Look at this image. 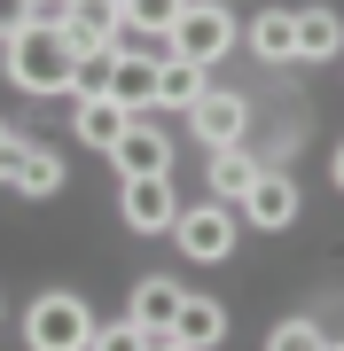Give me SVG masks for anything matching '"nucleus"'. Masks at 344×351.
Segmentation results:
<instances>
[{"instance_id": "nucleus-1", "label": "nucleus", "mask_w": 344, "mask_h": 351, "mask_svg": "<svg viewBox=\"0 0 344 351\" xmlns=\"http://www.w3.org/2000/svg\"><path fill=\"white\" fill-rule=\"evenodd\" d=\"M0 55H8L0 71H8L24 94H71V63H78V55H71V39H63L55 16H32L24 32H8Z\"/></svg>"}, {"instance_id": "nucleus-2", "label": "nucleus", "mask_w": 344, "mask_h": 351, "mask_svg": "<svg viewBox=\"0 0 344 351\" xmlns=\"http://www.w3.org/2000/svg\"><path fill=\"white\" fill-rule=\"evenodd\" d=\"M24 343H32V351H87V343H94L87 297H71V289H39L32 313H24Z\"/></svg>"}, {"instance_id": "nucleus-3", "label": "nucleus", "mask_w": 344, "mask_h": 351, "mask_svg": "<svg viewBox=\"0 0 344 351\" xmlns=\"http://www.w3.org/2000/svg\"><path fill=\"white\" fill-rule=\"evenodd\" d=\"M165 39H172L180 63H219V55L235 47V16L219 8V0H188V8L172 16V32H165Z\"/></svg>"}, {"instance_id": "nucleus-4", "label": "nucleus", "mask_w": 344, "mask_h": 351, "mask_svg": "<svg viewBox=\"0 0 344 351\" xmlns=\"http://www.w3.org/2000/svg\"><path fill=\"white\" fill-rule=\"evenodd\" d=\"M172 242H180V258H196V265L235 258V203L204 195L196 211H180V219H172Z\"/></svg>"}, {"instance_id": "nucleus-5", "label": "nucleus", "mask_w": 344, "mask_h": 351, "mask_svg": "<svg viewBox=\"0 0 344 351\" xmlns=\"http://www.w3.org/2000/svg\"><path fill=\"white\" fill-rule=\"evenodd\" d=\"M188 125H196V141H204V149H235L242 125H251V101L227 94V86H204V94L188 101Z\"/></svg>"}, {"instance_id": "nucleus-6", "label": "nucleus", "mask_w": 344, "mask_h": 351, "mask_svg": "<svg viewBox=\"0 0 344 351\" xmlns=\"http://www.w3.org/2000/svg\"><path fill=\"white\" fill-rule=\"evenodd\" d=\"M110 164H117L126 180H165V172H172V141H165V125H149V117H133V125L117 133Z\"/></svg>"}, {"instance_id": "nucleus-7", "label": "nucleus", "mask_w": 344, "mask_h": 351, "mask_svg": "<svg viewBox=\"0 0 344 351\" xmlns=\"http://www.w3.org/2000/svg\"><path fill=\"white\" fill-rule=\"evenodd\" d=\"M235 211L251 219V226H266V234H274V226H290V219H297V180H290V172H266V164H258V180L235 195Z\"/></svg>"}, {"instance_id": "nucleus-8", "label": "nucleus", "mask_w": 344, "mask_h": 351, "mask_svg": "<svg viewBox=\"0 0 344 351\" xmlns=\"http://www.w3.org/2000/svg\"><path fill=\"white\" fill-rule=\"evenodd\" d=\"M55 24H63L71 55H102L110 39H117V8H110V0H63V8H55Z\"/></svg>"}, {"instance_id": "nucleus-9", "label": "nucleus", "mask_w": 344, "mask_h": 351, "mask_svg": "<svg viewBox=\"0 0 344 351\" xmlns=\"http://www.w3.org/2000/svg\"><path fill=\"white\" fill-rule=\"evenodd\" d=\"M117 211H126V226H133V234H165V226L180 219V203H172V188H165V180H126Z\"/></svg>"}, {"instance_id": "nucleus-10", "label": "nucleus", "mask_w": 344, "mask_h": 351, "mask_svg": "<svg viewBox=\"0 0 344 351\" xmlns=\"http://www.w3.org/2000/svg\"><path fill=\"white\" fill-rule=\"evenodd\" d=\"M180 297H188V289H180L172 274H141V281H133V313H126V320H141L149 336H165L172 313H180Z\"/></svg>"}, {"instance_id": "nucleus-11", "label": "nucleus", "mask_w": 344, "mask_h": 351, "mask_svg": "<svg viewBox=\"0 0 344 351\" xmlns=\"http://www.w3.org/2000/svg\"><path fill=\"white\" fill-rule=\"evenodd\" d=\"M165 336L188 343V351H211L219 336H227V304H211V297H180V313H172Z\"/></svg>"}, {"instance_id": "nucleus-12", "label": "nucleus", "mask_w": 344, "mask_h": 351, "mask_svg": "<svg viewBox=\"0 0 344 351\" xmlns=\"http://www.w3.org/2000/svg\"><path fill=\"white\" fill-rule=\"evenodd\" d=\"M110 101L133 110V117L157 110V63H149V55H117V63H110Z\"/></svg>"}, {"instance_id": "nucleus-13", "label": "nucleus", "mask_w": 344, "mask_h": 351, "mask_svg": "<svg viewBox=\"0 0 344 351\" xmlns=\"http://www.w3.org/2000/svg\"><path fill=\"white\" fill-rule=\"evenodd\" d=\"M251 55L258 63H297V8H266L251 24Z\"/></svg>"}, {"instance_id": "nucleus-14", "label": "nucleus", "mask_w": 344, "mask_h": 351, "mask_svg": "<svg viewBox=\"0 0 344 351\" xmlns=\"http://www.w3.org/2000/svg\"><path fill=\"white\" fill-rule=\"evenodd\" d=\"M133 125V110H117V101L110 94H94V101H78V141H87V149H117V133H126Z\"/></svg>"}, {"instance_id": "nucleus-15", "label": "nucleus", "mask_w": 344, "mask_h": 351, "mask_svg": "<svg viewBox=\"0 0 344 351\" xmlns=\"http://www.w3.org/2000/svg\"><path fill=\"white\" fill-rule=\"evenodd\" d=\"M336 47H344V16L336 8H297V63H321Z\"/></svg>"}, {"instance_id": "nucleus-16", "label": "nucleus", "mask_w": 344, "mask_h": 351, "mask_svg": "<svg viewBox=\"0 0 344 351\" xmlns=\"http://www.w3.org/2000/svg\"><path fill=\"white\" fill-rule=\"evenodd\" d=\"M196 94H204V63H180V55H165V63H157V110H180V117H188Z\"/></svg>"}, {"instance_id": "nucleus-17", "label": "nucleus", "mask_w": 344, "mask_h": 351, "mask_svg": "<svg viewBox=\"0 0 344 351\" xmlns=\"http://www.w3.org/2000/svg\"><path fill=\"white\" fill-rule=\"evenodd\" d=\"M251 180H258V156L242 149V141H235V149H211V195H219V203H235Z\"/></svg>"}, {"instance_id": "nucleus-18", "label": "nucleus", "mask_w": 344, "mask_h": 351, "mask_svg": "<svg viewBox=\"0 0 344 351\" xmlns=\"http://www.w3.org/2000/svg\"><path fill=\"white\" fill-rule=\"evenodd\" d=\"M55 188H63V156L32 141V149H24V172H16V195H55Z\"/></svg>"}, {"instance_id": "nucleus-19", "label": "nucleus", "mask_w": 344, "mask_h": 351, "mask_svg": "<svg viewBox=\"0 0 344 351\" xmlns=\"http://www.w3.org/2000/svg\"><path fill=\"white\" fill-rule=\"evenodd\" d=\"M180 8H188V0H126V8H117V16H126V24H141L149 39H165Z\"/></svg>"}, {"instance_id": "nucleus-20", "label": "nucleus", "mask_w": 344, "mask_h": 351, "mask_svg": "<svg viewBox=\"0 0 344 351\" xmlns=\"http://www.w3.org/2000/svg\"><path fill=\"white\" fill-rule=\"evenodd\" d=\"M110 63H117L110 47H102V55H78V63H71V94H78V101H94V94H110Z\"/></svg>"}, {"instance_id": "nucleus-21", "label": "nucleus", "mask_w": 344, "mask_h": 351, "mask_svg": "<svg viewBox=\"0 0 344 351\" xmlns=\"http://www.w3.org/2000/svg\"><path fill=\"white\" fill-rule=\"evenodd\" d=\"M87 351H149V328L141 320H110V328H94Z\"/></svg>"}, {"instance_id": "nucleus-22", "label": "nucleus", "mask_w": 344, "mask_h": 351, "mask_svg": "<svg viewBox=\"0 0 344 351\" xmlns=\"http://www.w3.org/2000/svg\"><path fill=\"white\" fill-rule=\"evenodd\" d=\"M266 351H329V336H321L313 320H282L274 336H266Z\"/></svg>"}, {"instance_id": "nucleus-23", "label": "nucleus", "mask_w": 344, "mask_h": 351, "mask_svg": "<svg viewBox=\"0 0 344 351\" xmlns=\"http://www.w3.org/2000/svg\"><path fill=\"white\" fill-rule=\"evenodd\" d=\"M24 149H32L24 133H0V180H8V188H16V172H24Z\"/></svg>"}, {"instance_id": "nucleus-24", "label": "nucleus", "mask_w": 344, "mask_h": 351, "mask_svg": "<svg viewBox=\"0 0 344 351\" xmlns=\"http://www.w3.org/2000/svg\"><path fill=\"white\" fill-rule=\"evenodd\" d=\"M24 24H32V0H0V39L24 32Z\"/></svg>"}, {"instance_id": "nucleus-25", "label": "nucleus", "mask_w": 344, "mask_h": 351, "mask_svg": "<svg viewBox=\"0 0 344 351\" xmlns=\"http://www.w3.org/2000/svg\"><path fill=\"white\" fill-rule=\"evenodd\" d=\"M149 351H188V343H172V336H149Z\"/></svg>"}, {"instance_id": "nucleus-26", "label": "nucleus", "mask_w": 344, "mask_h": 351, "mask_svg": "<svg viewBox=\"0 0 344 351\" xmlns=\"http://www.w3.org/2000/svg\"><path fill=\"white\" fill-rule=\"evenodd\" d=\"M47 8H63V0H32V16H47Z\"/></svg>"}, {"instance_id": "nucleus-27", "label": "nucleus", "mask_w": 344, "mask_h": 351, "mask_svg": "<svg viewBox=\"0 0 344 351\" xmlns=\"http://www.w3.org/2000/svg\"><path fill=\"white\" fill-rule=\"evenodd\" d=\"M336 188H344V149H336Z\"/></svg>"}, {"instance_id": "nucleus-28", "label": "nucleus", "mask_w": 344, "mask_h": 351, "mask_svg": "<svg viewBox=\"0 0 344 351\" xmlns=\"http://www.w3.org/2000/svg\"><path fill=\"white\" fill-rule=\"evenodd\" d=\"M110 8H126V0H110Z\"/></svg>"}, {"instance_id": "nucleus-29", "label": "nucleus", "mask_w": 344, "mask_h": 351, "mask_svg": "<svg viewBox=\"0 0 344 351\" xmlns=\"http://www.w3.org/2000/svg\"><path fill=\"white\" fill-rule=\"evenodd\" d=\"M329 351H344V343H329Z\"/></svg>"}, {"instance_id": "nucleus-30", "label": "nucleus", "mask_w": 344, "mask_h": 351, "mask_svg": "<svg viewBox=\"0 0 344 351\" xmlns=\"http://www.w3.org/2000/svg\"><path fill=\"white\" fill-rule=\"evenodd\" d=\"M0 133H8V125H0Z\"/></svg>"}]
</instances>
